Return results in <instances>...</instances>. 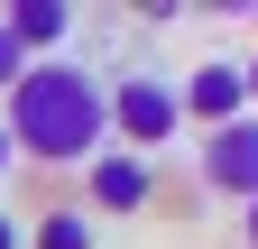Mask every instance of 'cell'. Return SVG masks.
Returning a JSON list of instances; mask_svg holds the SVG:
<instances>
[{
  "mask_svg": "<svg viewBox=\"0 0 258 249\" xmlns=\"http://www.w3.org/2000/svg\"><path fill=\"white\" fill-rule=\"evenodd\" d=\"M28 249H102L83 203H55V212H28Z\"/></svg>",
  "mask_w": 258,
  "mask_h": 249,
  "instance_id": "52a82bcc",
  "label": "cell"
},
{
  "mask_svg": "<svg viewBox=\"0 0 258 249\" xmlns=\"http://www.w3.org/2000/svg\"><path fill=\"white\" fill-rule=\"evenodd\" d=\"M0 28H10V46L28 55V65H46V55L74 37V10H64V0H10V10H0Z\"/></svg>",
  "mask_w": 258,
  "mask_h": 249,
  "instance_id": "8992f818",
  "label": "cell"
},
{
  "mask_svg": "<svg viewBox=\"0 0 258 249\" xmlns=\"http://www.w3.org/2000/svg\"><path fill=\"white\" fill-rule=\"evenodd\" d=\"M10 157L28 166H92L111 148V83L74 65V55H46L10 83Z\"/></svg>",
  "mask_w": 258,
  "mask_h": 249,
  "instance_id": "6da1fadb",
  "label": "cell"
},
{
  "mask_svg": "<svg viewBox=\"0 0 258 249\" xmlns=\"http://www.w3.org/2000/svg\"><path fill=\"white\" fill-rule=\"evenodd\" d=\"M111 139L129 148V157H148L157 166V148L184 139V102H175V74H157V65H129L111 83Z\"/></svg>",
  "mask_w": 258,
  "mask_h": 249,
  "instance_id": "7a4b0ae2",
  "label": "cell"
},
{
  "mask_svg": "<svg viewBox=\"0 0 258 249\" xmlns=\"http://www.w3.org/2000/svg\"><path fill=\"white\" fill-rule=\"evenodd\" d=\"M83 203L92 212H148L157 203V166L129 157V148H102V157L83 166Z\"/></svg>",
  "mask_w": 258,
  "mask_h": 249,
  "instance_id": "277c9868",
  "label": "cell"
},
{
  "mask_svg": "<svg viewBox=\"0 0 258 249\" xmlns=\"http://www.w3.org/2000/svg\"><path fill=\"white\" fill-rule=\"evenodd\" d=\"M19 74H28V55H19V46H10V28H0V92H10V83H19Z\"/></svg>",
  "mask_w": 258,
  "mask_h": 249,
  "instance_id": "ba28073f",
  "label": "cell"
},
{
  "mask_svg": "<svg viewBox=\"0 0 258 249\" xmlns=\"http://www.w3.org/2000/svg\"><path fill=\"white\" fill-rule=\"evenodd\" d=\"M240 83H249V111H258V55H249V65H240Z\"/></svg>",
  "mask_w": 258,
  "mask_h": 249,
  "instance_id": "30bf717a",
  "label": "cell"
},
{
  "mask_svg": "<svg viewBox=\"0 0 258 249\" xmlns=\"http://www.w3.org/2000/svg\"><path fill=\"white\" fill-rule=\"evenodd\" d=\"M203 184L212 194H240V203H258V111H240L231 130H203Z\"/></svg>",
  "mask_w": 258,
  "mask_h": 249,
  "instance_id": "3957f363",
  "label": "cell"
},
{
  "mask_svg": "<svg viewBox=\"0 0 258 249\" xmlns=\"http://www.w3.org/2000/svg\"><path fill=\"white\" fill-rule=\"evenodd\" d=\"M0 249H28V212H0Z\"/></svg>",
  "mask_w": 258,
  "mask_h": 249,
  "instance_id": "9c48e42d",
  "label": "cell"
},
{
  "mask_svg": "<svg viewBox=\"0 0 258 249\" xmlns=\"http://www.w3.org/2000/svg\"><path fill=\"white\" fill-rule=\"evenodd\" d=\"M240 231H249V249H258V203H249V212H240Z\"/></svg>",
  "mask_w": 258,
  "mask_h": 249,
  "instance_id": "8fae6325",
  "label": "cell"
},
{
  "mask_svg": "<svg viewBox=\"0 0 258 249\" xmlns=\"http://www.w3.org/2000/svg\"><path fill=\"white\" fill-rule=\"evenodd\" d=\"M175 102H184V120H194V130H231V120L249 111V83H240V65H231V55H212V65H194V74L175 83Z\"/></svg>",
  "mask_w": 258,
  "mask_h": 249,
  "instance_id": "5b68a950",
  "label": "cell"
},
{
  "mask_svg": "<svg viewBox=\"0 0 258 249\" xmlns=\"http://www.w3.org/2000/svg\"><path fill=\"white\" fill-rule=\"evenodd\" d=\"M0 175H10V130H0Z\"/></svg>",
  "mask_w": 258,
  "mask_h": 249,
  "instance_id": "7c38bea8",
  "label": "cell"
}]
</instances>
